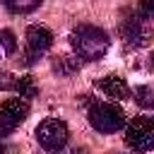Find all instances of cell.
Here are the masks:
<instances>
[{
	"label": "cell",
	"mask_w": 154,
	"mask_h": 154,
	"mask_svg": "<svg viewBox=\"0 0 154 154\" xmlns=\"http://www.w3.org/2000/svg\"><path fill=\"white\" fill-rule=\"evenodd\" d=\"M70 43L72 51L77 53V58L82 60H101L111 46V38L103 29L91 26V24H82L70 34Z\"/></svg>",
	"instance_id": "6da1fadb"
},
{
	"label": "cell",
	"mask_w": 154,
	"mask_h": 154,
	"mask_svg": "<svg viewBox=\"0 0 154 154\" xmlns=\"http://www.w3.org/2000/svg\"><path fill=\"white\" fill-rule=\"evenodd\" d=\"M87 118H89V125L96 130V132H116L125 125V113L120 106L116 103H108V101H94L87 111Z\"/></svg>",
	"instance_id": "7a4b0ae2"
},
{
	"label": "cell",
	"mask_w": 154,
	"mask_h": 154,
	"mask_svg": "<svg viewBox=\"0 0 154 154\" xmlns=\"http://www.w3.org/2000/svg\"><path fill=\"white\" fill-rule=\"evenodd\" d=\"M53 46V34L43 24H31L26 29V46H24V63L34 65L46 55V51Z\"/></svg>",
	"instance_id": "3957f363"
},
{
	"label": "cell",
	"mask_w": 154,
	"mask_h": 154,
	"mask_svg": "<svg viewBox=\"0 0 154 154\" xmlns=\"http://www.w3.org/2000/svg\"><path fill=\"white\" fill-rule=\"evenodd\" d=\"M67 125L63 123V120H58V118H46L43 123H38V128H36V140H38V144L43 147V149H48V152H58V149H63L65 147V142H67Z\"/></svg>",
	"instance_id": "277c9868"
},
{
	"label": "cell",
	"mask_w": 154,
	"mask_h": 154,
	"mask_svg": "<svg viewBox=\"0 0 154 154\" xmlns=\"http://www.w3.org/2000/svg\"><path fill=\"white\" fill-rule=\"evenodd\" d=\"M125 144L137 152L154 149V120L152 118H135L125 130Z\"/></svg>",
	"instance_id": "5b68a950"
},
{
	"label": "cell",
	"mask_w": 154,
	"mask_h": 154,
	"mask_svg": "<svg viewBox=\"0 0 154 154\" xmlns=\"http://www.w3.org/2000/svg\"><path fill=\"white\" fill-rule=\"evenodd\" d=\"M0 113L17 128L19 123H24L26 120V116H29V103H26V99L24 96H17V99H5L2 103H0Z\"/></svg>",
	"instance_id": "8992f818"
},
{
	"label": "cell",
	"mask_w": 154,
	"mask_h": 154,
	"mask_svg": "<svg viewBox=\"0 0 154 154\" xmlns=\"http://www.w3.org/2000/svg\"><path fill=\"white\" fill-rule=\"evenodd\" d=\"M120 34H123V38H125V46H142L144 43V26H142V17L140 14H132V17H128L125 22H123V26H120Z\"/></svg>",
	"instance_id": "52a82bcc"
},
{
	"label": "cell",
	"mask_w": 154,
	"mask_h": 154,
	"mask_svg": "<svg viewBox=\"0 0 154 154\" xmlns=\"http://www.w3.org/2000/svg\"><path fill=\"white\" fill-rule=\"evenodd\" d=\"M99 89H101L106 96L116 99V101H123V99L130 96V87L125 84L123 77H116V75H108V77L99 79Z\"/></svg>",
	"instance_id": "ba28073f"
},
{
	"label": "cell",
	"mask_w": 154,
	"mask_h": 154,
	"mask_svg": "<svg viewBox=\"0 0 154 154\" xmlns=\"http://www.w3.org/2000/svg\"><path fill=\"white\" fill-rule=\"evenodd\" d=\"M12 89H14L19 96H24V99H34V96H38V87L34 84V79H31L29 75H24V77H17Z\"/></svg>",
	"instance_id": "9c48e42d"
},
{
	"label": "cell",
	"mask_w": 154,
	"mask_h": 154,
	"mask_svg": "<svg viewBox=\"0 0 154 154\" xmlns=\"http://www.w3.org/2000/svg\"><path fill=\"white\" fill-rule=\"evenodd\" d=\"M135 101L142 106V108H154V87H149V84H142V87H137L135 89Z\"/></svg>",
	"instance_id": "30bf717a"
},
{
	"label": "cell",
	"mask_w": 154,
	"mask_h": 154,
	"mask_svg": "<svg viewBox=\"0 0 154 154\" xmlns=\"http://www.w3.org/2000/svg\"><path fill=\"white\" fill-rule=\"evenodd\" d=\"M2 5L10 10V12H31L34 7L41 5V0H2Z\"/></svg>",
	"instance_id": "8fae6325"
},
{
	"label": "cell",
	"mask_w": 154,
	"mask_h": 154,
	"mask_svg": "<svg viewBox=\"0 0 154 154\" xmlns=\"http://www.w3.org/2000/svg\"><path fill=\"white\" fill-rule=\"evenodd\" d=\"M14 48H17V38H14V34H12L10 29H2V31H0V58L14 53Z\"/></svg>",
	"instance_id": "7c38bea8"
},
{
	"label": "cell",
	"mask_w": 154,
	"mask_h": 154,
	"mask_svg": "<svg viewBox=\"0 0 154 154\" xmlns=\"http://www.w3.org/2000/svg\"><path fill=\"white\" fill-rule=\"evenodd\" d=\"M55 70L60 72V75H70V72H75L77 70V63H72V58H60L58 63H55Z\"/></svg>",
	"instance_id": "4fadbf2b"
},
{
	"label": "cell",
	"mask_w": 154,
	"mask_h": 154,
	"mask_svg": "<svg viewBox=\"0 0 154 154\" xmlns=\"http://www.w3.org/2000/svg\"><path fill=\"white\" fill-rule=\"evenodd\" d=\"M137 14L144 17H154V0H140L137 2Z\"/></svg>",
	"instance_id": "5bb4252c"
},
{
	"label": "cell",
	"mask_w": 154,
	"mask_h": 154,
	"mask_svg": "<svg viewBox=\"0 0 154 154\" xmlns=\"http://www.w3.org/2000/svg\"><path fill=\"white\" fill-rule=\"evenodd\" d=\"M12 130H14V125H12V123H10V120L0 113V137H7Z\"/></svg>",
	"instance_id": "9a60e30c"
},
{
	"label": "cell",
	"mask_w": 154,
	"mask_h": 154,
	"mask_svg": "<svg viewBox=\"0 0 154 154\" xmlns=\"http://www.w3.org/2000/svg\"><path fill=\"white\" fill-rule=\"evenodd\" d=\"M12 87H14L12 75H0V89H12Z\"/></svg>",
	"instance_id": "2e32d148"
},
{
	"label": "cell",
	"mask_w": 154,
	"mask_h": 154,
	"mask_svg": "<svg viewBox=\"0 0 154 154\" xmlns=\"http://www.w3.org/2000/svg\"><path fill=\"white\" fill-rule=\"evenodd\" d=\"M149 65H152V70H154V53H152V58H149Z\"/></svg>",
	"instance_id": "e0dca14e"
}]
</instances>
